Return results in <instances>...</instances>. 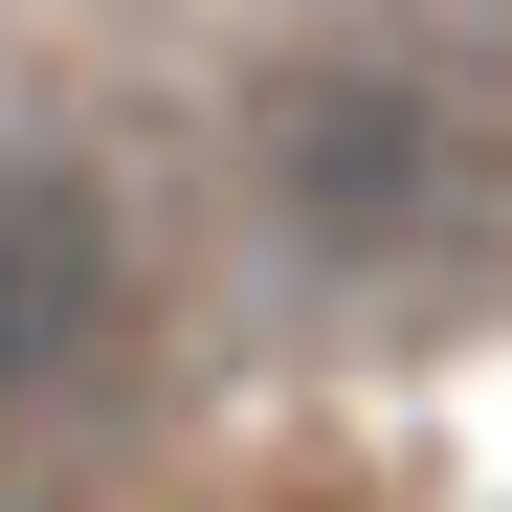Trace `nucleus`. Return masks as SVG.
<instances>
[{
  "label": "nucleus",
  "mask_w": 512,
  "mask_h": 512,
  "mask_svg": "<svg viewBox=\"0 0 512 512\" xmlns=\"http://www.w3.org/2000/svg\"><path fill=\"white\" fill-rule=\"evenodd\" d=\"M112 357V201L0 134V401H67Z\"/></svg>",
  "instance_id": "2"
},
{
  "label": "nucleus",
  "mask_w": 512,
  "mask_h": 512,
  "mask_svg": "<svg viewBox=\"0 0 512 512\" xmlns=\"http://www.w3.org/2000/svg\"><path fill=\"white\" fill-rule=\"evenodd\" d=\"M245 134H268L290 245L357 268V290H446L468 245H490V201H512V156H490V112H468L446 45H290Z\"/></svg>",
  "instance_id": "1"
}]
</instances>
